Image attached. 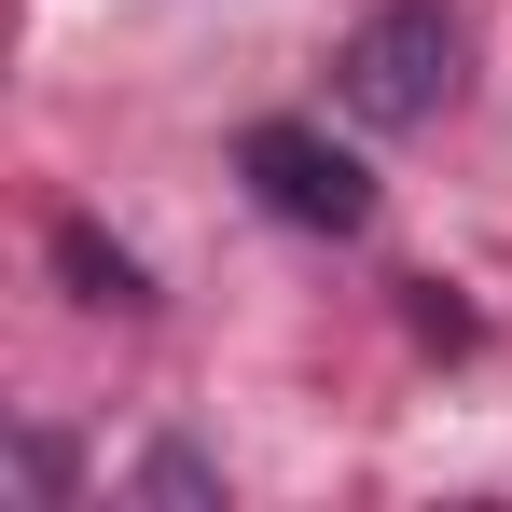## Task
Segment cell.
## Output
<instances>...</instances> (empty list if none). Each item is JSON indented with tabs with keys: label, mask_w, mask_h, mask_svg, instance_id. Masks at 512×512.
<instances>
[{
	"label": "cell",
	"mask_w": 512,
	"mask_h": 512,
	"mask_svg": "<svg viewBox=\"0 0 512 512\" xmlns=\"http://www.w3.org/2000/svg\"><path fill=\"white\" fill-rule=\"evenodd\" d=\"M333 84L360 125H443L457 84H471V28H457V0H374L360 28H346Z\"/></svg>",
	"instance_id": "obj_1"
},
{
	"label": "cell",
	"mask_w": 512,
	"mask_h": 512,
	"mask_svg": "<svg viewBox=\"0 0 512 512\" xmlns=\"http://www.w3.org/2000/svg\"><path fill=\"white\" fill-rule=\"evenodd\" d=\"M236 167H250V194L277 208V222H305V236H360V222H374L360 153H333L319 125H250V139H236Z\"/></svg>",
	"instance_id": "obj_2"
},
{
	"label": "cell",
	"mask_w": 512,
	"mask_h": 512,
	"mask_svg": "<svg viewBox=\"0 0 512 512\" xmlns=\"http://www.w3.org/2000/svg\"><path fill=\"white\" fill-rule=\"evenodd\" d=\"M56 263L84 277V305H153V291H139V263H125V250H97V222H70V236H56Z\"/></svg>",
	"instance_id": "obj_3"
}]
</instances>
